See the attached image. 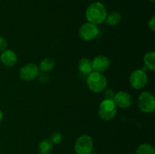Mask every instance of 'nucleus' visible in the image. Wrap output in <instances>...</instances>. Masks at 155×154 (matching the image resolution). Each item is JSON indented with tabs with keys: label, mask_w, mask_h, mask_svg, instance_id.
<instances>
[{
	"label": "nucleus",
	"mask_w": 155,
	"mask_h": 154,
	"mask_svg": "<svg viewBox=\"0 0 155 154\" xmlns=\"http://www.w3.org/2000/svg\"><path fill=\"white\" fill-rule=\"evenodd\" d=\"M136 154H155V149L149 143H142L136 149Z\"/></svg>",
	"instance_id": "f3484780"
},
{
	"label": "nucleus",
	"mask_w": 155,
	"mask_h": 154,
	"mask_svg": "<svg viewBox=\"0 0 155 154\" xmlns=\"http://www.w3.org/2000/svg\"><path fill=\"white\" fill-rule=\"evenodd\" d=\"M110 65V60L107 56L98 55L94 57L92 60V69L95 72H104Z\"/></svg>",
	"instance_id": "1a4fd4ad"
},
{
	"label": "nucleus",
	"mask_w": 155,
	"mask_h": 154,
	"mask_svg": "<svg viewBox=\"0 0 155 154\" xmlns=\"http://www.w3.org/2000/svg\"><path fill=\"white\" fill-rule=\"evenodd\" d=\"M115 94H116V93H115V92L112 89H107V90L104 91V99L112 100V101H114V98Z\"/></svg>",
	"instance_id": "aec40b11"
},
{
	"label": "nucleus",
	"mask_w": 155,
	"mask_h": 154,
	"mask_svg": "<svg viewBox=\"0 0 155 154\" xmlns=\"http://www.w3.org/2000/svg\"><path fill=\"white\" fill-rule=\"evenodd\" d=\"M38 149L39 154H49L53 149V143L50 141V140L45 139L39 143Z\"/></svg>",
	"instance_id": "dca6fc26"
},
{
	"label": "nucleus",
	"mask_w": 155,
	"mask_h": 154,
	"mask_svg": "<svg viewBox=\"0 0 155 154\" xmlns=\"http://www.w3.org/2000/svg\"><path fill=\"white\" fill-rule=\"evenodd\" d=\"M37 77L38 79H39V81L40 82L43 83V84H45V83H48L50 79L49 75H48V72H42L41 73L39 72V74L38 75Z\"/></svg>",
	"instance_id": "6ab92c4d"
},
{
	"label": "nucleus",
	"mask_w": 155,
	"mask_h": 154,
	"mask_svg": "<svg viewBox=\"0 0 155 154\" xmlns=\"http://www.w3.org/2000/svg\"><path fill=\"white\" fill-rule=\"evenodd\" d=\"M86 84L91 91L94 93H100L107 88V80L101 72L92 71L87 75Z\"/></svg>",
	"instance_id": "f03ea898"
},
{
	"label": "nucleus",
	"mask_w": 155,
	"mask_h": 154,
	"mask_svg": "<svg viewBox=\"0 0 155 154\" xmlns=\"http://www.w3.org/2000/svg\"><path fill=\"white\" fill-rule=\"evenodd\" d=\"M148 82V75L142 69H136L130 75V83L132 87L136 90L142 89Z\"/></svg>",
	"instance_id": "423d86ee"
},
{
	"label": "nucleus",
	"mask_w": 155,
	"mask_h": 154,
	"mask_svg": "<svg viewBox=\"0 0 155 154\" xmlns=\"http://www.w3.org/2000/svg\"><path fill=\"white\" fill-rule=\"evenodd\" d=\"M2 119H3V113L2 112V110H0V122L2 120Z\"/></svg>",
	"instance_id": "5701e85b"
},
{
	"label": "nucleus",
	"mask_w": 155,
	"mask_h": 154,
	"mask_svg": "<svg viewBox=\"0 0 155 154\" xmlns=\"http://www.w3.org/2000/svg\"><path fill=\"white\" fill-rule=\"evenodd\" d=\"M49 140L53 144H58L62 140V134L58 131H54L51 134Z\"/></svg>",
	"instance_id": "a211bd4d"
},
{
	"label": "nucleus",
	"mask_w": 155,
	"mask_h": 154,
	"mask_svg": "<svg viewBox=\"0 0 155 154\" xmlns=\"http://www.w3.org/2000/svg\"><path fill=\"white\" fill-rule=\"evenodd\" d=\"M138 107L145 113H153L155 109L154 96L149 91H143L138 98Z\"/></svg>",
	"instance_id": "20e7f679"
},
{
	"label": "nucleus",
	"mask_w": 155,
	"mask_h": 154,
	"mask_svg": "<svg viewBox=\"0 0 155 154\" xmlns=\"http://www.w3.org/2000/svg\"><path fill=\"white\" fill-rule=\"evenodd\" d=\"M130 154H133V153H130Z\"/></svg>",
	"instance_id": "393cba45"
},
{
	"label": "nucleus",
	"mask_w": 155,
	"mask_h": 154,
	"mask_svg": "<svg viewBox=\"0 0 155 154\" xmlns=\"http://www.w3.org/2000/svg\"><path fill=\"white\" fill-rule=\"evenodd\" d=\"M7 41L2 36H0V51H3L7 48Z\"/></svg>",
	"instance_id": "4be33fe9"
},
{
	"label": "nucleus",
	"mask_w": 155,
	"mask_h": 154,
	"mask_svg": "<svg viewBox=\"0 0 155 154\" xmlns=\"http://www.w3.org/2000/svg\"><path fill=\"white\" fill-rule=\"evenodd\" d=\"M114 101L117 107H119L121 109H126L131 107L133 101V98L130 94L121 91L115 94Z\"/></svg>",
	"instance_id": "9d476101"
},
{
	"label": "nucleus",
	"mask_w": 155,
	"mask_h": 154,
	"mask_svg": "<svg viewBox=\"0 0 155 154\" xmlns=\"http://www.w3.org/2000/svg\"><path fill=\"white\" fill-rule=\"evenodd\" d=\"M121 14L117 11H112L107 14L105 23L109 26H116L119 24L121 21Z\"/></svg>",
	"instance_id": "4468645a"
},
{
	"label": "nucleus",
	"mask_w": 155,
	"mask_h": 154,
	"mask_svg": "<svg viewBox=\"0 0 155 154\" xmlns=\"http://www.w3.org/2000/svg\"><path fill=\"white\" fill-rule=\"evenodd\" d=\"M107 9L105 6L99 2H95L89 5L86 11V18L88 22L95 25L101 24L105 21L107 17Z\"/></svg>",
	"instance_id": "f257e3e1"
},
{
	"label": "nucleus",
	"mask_w": 155,
	"mask_h": 154,
	"mask_svg": "<svg viewBox=\"0 0 155 154\" xmlns=\"http://www.w3.org/2000/svg\"><path fill=\"white\" fill-rule=\"evenodd\" d=\"M78 68L81 73L88 75L93 71L92 66V60H90L87 57H83L79 61Z\"/></svg>",
	"instance_id": "f8f14e48"
},
{
	"label": "nucleus",
	"mask_w": 155,
	"mask_h": 154,
	"mask_svg": "<svg viewBox=\"0 0 155 154\" xmlns=\"http://www.w3.org/2000/svg\"><path fill=\"white\" fill-rule=\"evenodd\" d=\"M117 112V107L112 100L104 99L101 102L98 107V115L104 121L112 120L115 117Z\"/></svg>",
	"instance_id": "7ed1b4c3"
},
{
	"label": "nucleus",
	"mask_w": 155,
	"mask_h": 154,
	"mask_svg": "<svg viewBox=\"0 0 155 154\" xmlns=\"http://www.w3.org/2000/svg\"><path fill=\"white\" fill-rule=\"evenodd\" d=\"M0 60L5 66L12 67L15 66L18 62V55L13 50L5 49L1 53Z\"/></svg>",
	"instance_id": "9b49d317"
},
{
	"label": "nucleus",
	"mask_w": 155,
	"mask_h": 154,
	"mask_svg": "<svg viewBox=\"0 0 155 154\" xmlns=\"http://www.w3.org/2000/svg\"><path fill=\"white\" fill-rule=\"evenodd\" d=\"M99 33L97 25L92 23H85L79 29V36L83 40L91 41L96 38Z\"/></svg>",
	"instance_id": "0eeeda50"
},
{
	"label": "nucleus",
	"mask_w": 155,
	"mask_h": 154,
	"mask_svg": "<svg viewBox=\"0 0 155 154\" xmlns=\"http://www.w3.org/2000/svg\"><path fill=\"white\" fill-rule=\"evenodd\" d=\"M54 65H55V63L53 59L50 58V57H45L39 63V69L41 72L48 73L50 71L54 69Z\"/></svg>",
	"instance_id": "ddd939ff"
},
{
	"label": "nucleus",
	"mask_w": 155,
	"mask_h": 154,
	"mask_svg": "<svg viewBox=\"0 0 155 154\" xmlns=\"http://www.w3.org/2000/svg\"><path fill=\"white\" fill-rule=\"evenodd\" d=\"M93 149V140L88 134L80 136L74 143V150L77 154H90Z\"/></svg>",
	"instance_id": "39448f33"
},
{
	"label": "nucleus",
	"mask_w": 155,
	"mask_h": 154,
	"mask_svg": "<svg viewBox=\"0 0 155 154\" xmlns=\"http://www.w3.org/2000/svg\"><path fill=\"white\" fill-rule=\"evenodd\" d=\"M40 72L39 66L33 63H29L24 65L20 69L19 76L24 81H31L37 78Z\"/></svg>",
	"instance_id": "6e6552de"
},
{
	"label": "nucleus",
	"mask_w": 155,
	"mask_h": 154,
	"mask_svg": "<svg viewBox=\"0 0 155 154\" xmlns=\"http://www.w3.org/2000/svg\"><path fill=\"white\" fill-rule=\"evenodd\" d=\"M144 63L145 66L150 70H155V52L154 51H148L144 56Z\"/></svg>",
	"instance_id": "2eb2a0df"
},
{
	"label": "nucleus",
	"mask_w": 155,
	"mask_h": 154,
	"mask_svg": "<svg viewBox=\"0 0 155 154\" xmlns=\"http://www.w3.org/2000/svg\"><path fill=\"white\" fill-rule=\"evenodd\" d=\"M148 1L151 2H154V1H155V0H148Z\"/></svg>",
	"instance_id": "b1692460"
},
{
	"label": "nucleus",
	"mask_w": 155,
	"mask_h": 154,
	"mask_svg": "<svg viewBox=\"0 0 155 154\" xmlns=\"http://www.w3.org/2000/svg\"><path fill=\"white\" fill-rule=\"evenodd\" d=\"M148 28H149L151 31L153 32L155 31V16L154 15H153V16L151 17V19L148 21Z\"/></svg>",
	"instance_id": "412c9836"
}]
</instances>
